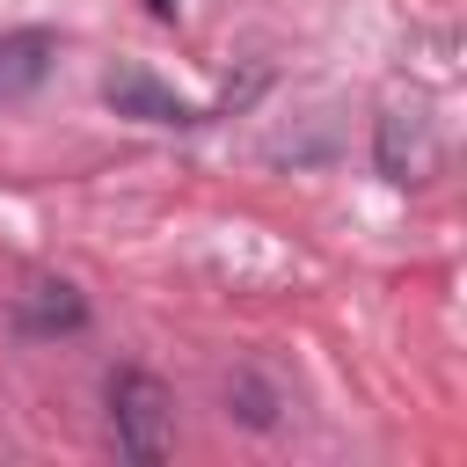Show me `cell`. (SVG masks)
Returning <instances> with one entry per match:
<instances>
[{
  "mask_svg": "<svg viewBox=\"0 0 467 467\" xmlns=\"http://www.w3.org/2000/svg\"><path fill=\"white\" fill-rule=\"evenodd\" d=\"M109 431H117V452L124 460H161L168 452V387L139 365L109 372Z\"/></svg>",
  "mask_w": 467,
  "mask_h": 467,
  "instance_id": "obj_1",
  "label": "cell"
},
{
  "mask_svg": "<svg viewBox=\"0 0 467 467\" xmlns=\"http://www.w3.org/2000/svg\"><path fill=\"white\" fill-rule=\"evenodd\" d=\"M102 102H109L117 117H139V124H204V109L182 102L175 88H161L146 66H117V73L102 80Z\"/></svg>",
  "mask_w": 467,
  "mask_h": 467,
  "instance_id": "obj_2",
  "label": "cell"
},
{
  "mask_svg": "<svg viewBox=\"0 0 467 467\" xmlns=\"http://www.w3.org/2000/svg\"><path fill=\"white\" fill-rule=\"evenodd\" d=\"M51 29H7L0 36V102H22L44 73H51Z\"/></svg>",
  "mask_w": 467,
  "mask_h": 467,
  "instance_id": "obj_3",
  "label": "cell"
},
{
  "mask_svg": "<svg viewBox=\"0 0 467 467\" xmlns=\"http://www.w3.org/2000/svg\"><path fill=\"white\" fill-rule=\"evenodd\" d=\"M80 321H88V306L73 285H36V299L22 306V328H80Z\"/></svg>",
  "mask_w": 467,
  "mask_h": 467,
  "instance_id": "obj_4",
  "label": "cell"
},
{
  "mask_svg": "<svg viewBox=\"0 0 467 467\" xmlns=\"http://www.w3.org/2000/svg\"><path fill=\"white\" fill-rule=\"evenodd\" d=\"M226 401H241V416H248V423H255V431H263V423H270V394H263V387H255V379H241V387H226Z\"/></svg>",
  "mask_w": 467,
  "mask_h": 467,
  "instance_id": "obj_5",
  "label": "cell"
},
{
  "mask_svg": "<svg viewBox=\"0 0 467 467\" xmlns=\"http://www.w3.org/2000/svg\"><path fill=\"white\" fill-rule=\"evenodd\" d=\"M146 7H153L161 22H175V7H182V0H146Z\"/></svg>",
  "mask_w": 467,
  "mask_h": 467,
  "instance_id": "obj_6",
  "label": "cell"
}]
</instances>
